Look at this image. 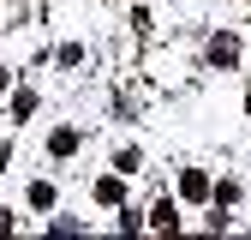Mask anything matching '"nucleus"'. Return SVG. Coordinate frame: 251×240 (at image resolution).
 I'll use <instances>...</instances> for the list:
<instances>
[{"label":"nucleus","instance_id":"nucleus-1","mask_svg":"<svg viewBox=\"0 0 251 240\" xmlns=\"http://www.w3.org/2000/svg\"><path fill=\"white\" fill-rule=\"evenodd\" d=\"M120 198H126V180H120V174L96 180V204H120Z\"/></svg>","mask_w":251,"mask_h":240},{"label":"nucleus","instance_id":"nucleus-2","mask_svg":"<svg viewBox=\"0 0 251 240\" xmlns=\"http://www.w3.org/2000/svg\"><path fill=\"white\" fill-rule=\"evenodd\" d=\"M179 192H185V198H209V180H203L198 168H185V174H179Z\"/></svg>","mask_w":251,"mask_h":240},{"label":"nucleus","instance_id":"nucleus-3","mask_svg":"<svg viewBox=\"0 0 251 240\" xmlns=\"http://www.w3.org/2000/svg\"><path fill=\"white\" fill-rule=\"evenodd\" d=\"M209 60H222V66H233V60H239V42H233V36H215V42H209Z\"/></svg>","mask_w":251,"mask_h":240},{"label":"nucleus","instance_id":"nucleus-4","mask_svg":"<svg viewBox=\"0 0 251 240\" xmlns=\"http://www.w3.org/2000/svg\"><path fill=\"white\" fill-rule=\"evenodd\" d=\"M48 150H54V156H72V150H78V132H72V126H60V132L48 138Z\"/></svg>","mask_w":251,"mask_h":240},{"label":"nucleus","instance_id":"nucleus-5","mask_svg":"<svg viewBox=\"0 0 251 240\" xmlns=\"http://www.w3.org/2000/svg\"><path fill=\"white\" fill-rule=\"evenodd\" d=\"M30 204H42V210L54 204V186H48V180H36V186H30Z\"/></svg>","mask_w":251,"mask_h":240},{"label":"nucleus","instance_id":"nucleus-6","mask_svg":"<svg viewBox=\"0 0 251 240\" xmlns=\"http://www.w3.org/2000/svg\"><path fill=\"white\" fill-rule=\"evenodd\" d=\"M30 108H36V96H30V90H18V96H12V114H18V120H30Z\"/></svg>","mask_w":251,"mask_h":240},{"label":"nucleus","instance_id":"nucleus-7","mask_svg":"<svg viewBox=\"0 0 251 240\" xmlns=\"http://www.w3.org/2000/svg\"><path fill=\"white\" fill-rule=\"evenodd\" d=\"M6 78H12V72H6V66H0V90H6Z\"/></svg>","mask_w":251,"mask_h":240},{"label":"nucleus","instance_id":"nucleus-8","mask_svg":"<svg viewBox=\"0 0 251 240\" xmlns=\"http://www.w3.org/2000/svg\"><path fill=\"white\" fill-rule=\"evenodd\" d=\"M0 168H6V144H0Z\"/></svg>","mask_w":251,"mask_h":240}]
</instances>
